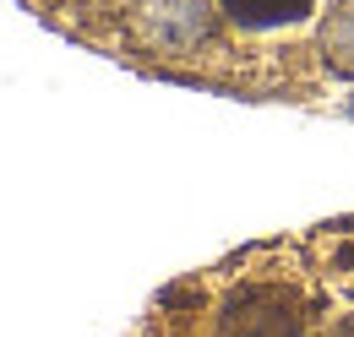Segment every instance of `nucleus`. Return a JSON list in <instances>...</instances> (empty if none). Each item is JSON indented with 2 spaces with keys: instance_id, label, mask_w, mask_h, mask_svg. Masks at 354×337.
<instances>
[{
  "instance_id": "1",
  "label": "nucleus",
  "mask_w": 354,
  "mask_h": 337,
  "mask_svg": "<svg viewBox=\"0 0 354 337\" xmlns=\"http://www.w3.org/2000/svg\"><path fill=\"white\" fill-rule=\"evenodd\" d=\"M142 39L164 55H191L213 39V0H142Z\"/></svg>"
},
{
  "instance_id": "2",
  "label": "nucleus",
  "mask_w": 354,
  "mask_h": 337,
  "mask_svg": "<svg viewBox=\"0 0 354 337\" xmlns=\"http://www.w3.org/2000/svg\"><path fill=\"white\" fill-rule=\"evenodd\" d=\"M223 337H300V316L278 289H251L223 316Z\"/></svg>"
},
{
  "instance_id": "3",
  "label": "nucleus",
  "mask_w": 354,
  "mask_h": 337,
  "mask_svg": "<svg viewBox=\"0 0 354 337\" xmlns=\"http://www.w3.org/2000/svg\"><path fill=\"white\" fill-rule=\"evenodd\" d=\"M310 6H316V0H218V11L234 22V28H245V33L295 28V22L310 17Z\"/></svg>"
},
{
  "instance_id": "4",
  "label": "nucleus",
  "mask_w": 354,
  "mask_h": 337,
  "mask_svg": "<svg viewBox=\"0 0 354 337\" xmlns=\"http://www.w3.org/2000/svg\"><path fill=\"white\" fill-rule=\"evenodd\" d=\"M316 49H322V66L333 77H349L354 82V0H333L322 33H316Z\"/></svg>"
}]
</instances>
